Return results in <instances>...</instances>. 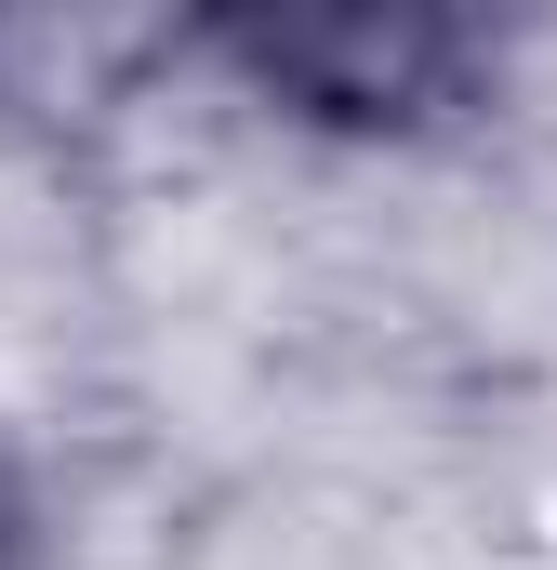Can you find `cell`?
<instances>
[{
    "instance_id": "cell-1",
    "label": "cell",
    "mask_w": 557,
    "mask_h": 570,
    "mask_svg": "<svg viewBox=\"0 0 557 570\" xmlns=\"http://www.w3.org/2000/svg\"><path fill=\"white\" fill-rule=\"evenodd\" d=\"M531 0H173L226 120L332 173H412L491 134Z\"/></svg>"
}]
</instances>
